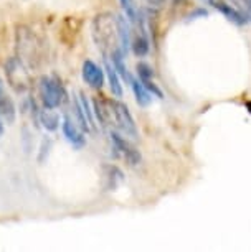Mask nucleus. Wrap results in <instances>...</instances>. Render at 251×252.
I'll return each mask as SVG.
<instances>
[{
	"mask_svg": "<svg viewBox=\"0 0 251 252\" xmlns=\"http://www.w3.org/2000/svg\"><path fill=\"white\" fill-rule=\"evenodd\" d=\"M93 112L103 127L114 124L121 134H124L126 137L137 139L139 135L134 117L124 102L117 101V99H96L93 102Z\"/></svg>",
	"mask_w": 251,
	"mask_h": 252,
	"instance_id": "nucleus-1",
	"label": "nucleus"
},
{
	"mask_svg": "<svg viewBox=\"0 0 251 252\" xmlns=\"http://www.w3.org/2000/svg\"><path fill=\"white\" fill-rule=\"evenodd\" d=\"M93 38L98 48H101L103 55L109 56L112 51L121 50L119 36H117L116 17L111 13H101L93 20Z\"/></svg>",
	"mask_w": 251,
	"mask_h": 252,
	"instance_id": "nucleus-2",
	"label": "nucleus"
},
{
	"mask_svg": "<svg viewBox=\"0 0 251 252\" xmlns=\"http://www.w3.org/2000/svg\"><path fill=\"white\" fill-rule=\"evenodd\" d=\"M38 94L45 109H58L68 101V93L56 74L41 76L38 83Z\"/></svg>",
	"mask_w": 251,
	"mask_h": 252,
	"instance_id": "nucleus-3",
	"label": "nucleus"
},
{
	"mask_svg": "<svg viewBox=\"0 0 251 252\" xmlns=\"http://www.w3.org/2000/svg\"><path fill=\"white\" fill-rule=\"evenodd\" d=\"M17 58L25 66H36L41 60V41L35 36V33L27 28H18L17 33Z\"/></svg>",
	"mask_w": 251,
	"mask_h": 252,
	"instance_id": "nucleus-4",
	"label": "nucleus"
},
{
	"mask_svg": "<svg viewBox=\"0 0 251 252\" xmlns=\"http://www.w3.org/2000/svg\"><path fill=\"white\" fill-rule=\"evenodd\" d=\"M5 74L10 86L17 93H25L30 88V76H28L27 66L17 56H13L5 63Z\"/></svg>",
	"mask_w": 251,
	"mask_h": 252,
	"instance_id": "nucleus-5",
	"label": "nucleus"
},
{
	"mask_svg": "<svg viewBox=\"0 0 251 252\" xmlns=\"http://www.w3.org/2000/svg\"><path fill=\"white\" fill-rule=\"evenodd\" d=\"M111 144H112V150H114V154L122 157V158H124L131 166L141 163L139 150H137L136 147L126 139V137H122L121 134H117V132H111Z\"/></svg>",
	"mask_w": 251,
	"mask_h": 252,
	"instance_id": "nucleus-6",
	"label": "nucleus"
},
{
	"mask_svg": "<svg viewBox=\"0 0 251 252\" xmlns=\"http://www.w3.org/2000/svg\"><path fill=\"white\" fill-rule=\"evenodd\" d=\"M81 78L89 88L101 89L104 86V79H106V73L101 66H98L94 61L86 60L81 68Z\"/></svg>",
	"mask_w": 251,
	"mask_h": 252,
	"instance_id": "nucleus-7",
	"label": "nucleus"
},
{
	"mask_svg": "<svg viewBox=\"0 0 251 252\" xmlns=\"http://www.w3.org/2000/svg\"><path fill=\"white\" fill-rule=\"evenodd\" d=\"M205 2L208 3V5H212L213 8H216L221 15H225L226 17V20H230L231 23H235V25H246L250 20H248V17L245 15L243 12L238 10L236 7L233 5H230L228 2H225V0H205Z\"/></svg>",
	"mask_w": 251,
	"mask_h": 252,
	"instance_id": "nucleus-8",
	"label": "nucleus"
},
{
	"mask_svg": "<svg viewBox=\"0 0 251 252\" xmlns=\"http://www.w3.org/2000/svg\"><path fill=\"white\" fill-rule=\"evenodd\" d=\"M61 130H63L65 139L73 147H76V149H81V147H84V144H86V139H84V134H83L84 130L74 122V119H71L68 116V114H66L63 122H61Z\"/></svg>",
	"mask_w": 251,
	"mask_h": 252,
	"instance_id": "nucleus-9",
	"label": "nucleus"
},
{
	"mask_svg": "<svg viewBox=\"0 0 251 252\" xmlns=\"http://www.w3.org/2000/svg\"><path fill=\"white\" fill-rule=\"evenodd\" d=\"M0 117L3 119V122L13 124L17 119V107L13 102L12 96L7 91V86L3 84V81L0 79Z\"/></svg>",
	"mask_w": 251,
	"mask_h": 252,
	"instance_id": "nucleus-10",
	"label": "nucleus"
},
{
	"mask_svg": "<svg viewBox=\"0 0 251 252\" xmlns=\"http://www.w3.org/2000/svg\"><path fill=\"white\" fill-rule=\"evenodd\" d=\"M116 27H117V36H119V45H121V51L127 56L131 50V25L129 20L121 15L116 17Z\"/></svg>",
	"mask_w": 251,
	"mask_h": 252,
	"instance_id": "nucleus-11",
	"label": "nucleus"
},
{
	"mask_svg": "<svg viewBox=\"0 0 251 252\" xmlns=\"http://www.w3.org/2000/svg\"><path fill=\"white\" fill-rule=\"evenodd\" d=\"M104 73H106L108 83H109V89L112 93V96L116 97H122V84H121V76L116 71V68L112 66L109 58H104Z\"/></svg>",
	"mask_w": 251,
	"mask_h": 252,
	"instance_id": "nucleus-12",
	"label": "nucleus"
},
{
	"mask_svg": "<svg viewBox=\"0 0 251 252\" xmlns=\"http://www.w3.org/2000/svg\"><path fill=\"white\" fill-rule=\"evenodd\" d=\"M124 180V175L116 165L103 166V183L106 189H116V187Z\"/></svg>",
	"mask_w": 251,
	"mask_h": 252,
	"instance_id": "nucleus-13",
	"label": "nucleus"
},
{
	"mask_svg": "<svg viewBox=\"0 0 251 252\" xmlns=\"http://www.w3.org/2000/svg\"><path fill=\"white\" fill-rule=\"evenodd\" d=\"M129 86L132 89V93H134V97H136L137 104H139L141 107H147L149 104L152 102L154 96L147 91V89H145V86L141 83L139 78H132L131 83H129Z\"/></svg>",
	"mask_w": 251,
	"mask_h": 252,
	"instance_id": "nucleus-14",
	"label": "nucleus"
},
{
	"mask_svg": "<svg viewBox=\"0 0 251 252\" xmlns=\"http://www.w3.org/2000/svg\"><path fill=\"white\" fill-rule=\"evenodd\" d=\"M38 124H41L43 129H46L48 132H55V130H58V127H60V116L56 112H53V109L43 107V111H40Z\"/></svg>",
	"mask_w": 251,
	"mask_h": 252,
	"instance_id": "nucleus-15",
	"label": "nucleus"
},
{
	"mask_svg": "<svg viewBox=\"0 0 251 252\" xmlns=\"http://www.w3.org/2000/svg\"><path fill=\"white\" fill-rule=\"evenodd\" d=\"M122 10H124L126 18L129 20V23H136V20L141 15V8L137 7L136 0H119Z\"/></svg>",
	"mask_w": 251,
	"mask_h": 252,
	"instance_id": "nucleus-16",
	"label": "nucleus"
},
{
	"mask_svg": "<svg viewBox=\"0 0 251 252\" xmlns=\"http://www.w3.org/2000/svg\"><path fill=\"white\" fill-rule=\"evenodd\" d=\"M136 71H137V78L141 81H145V79H154V69L152 66L144 63V61H141V63H137L136 66Z\"/></svg>",
	"mask_w": 251,
	"mask_h": 252,
	"instance_id": "nucleus-17",
	"label": "nucleus"
},
{
	"mask_svg": "<svg viewBox=\"0 0 251 252\" xmlns=\"http://www.w3.org/2000/svg\"><path fill=\"white\" fill-rule=\"evenodd\" d=\"M233 2L236 3V5H240V8L243 10V13L251 22V0H233Z\"/></svg>",
	"mask_w": 251,
	"mask_h": 252,
	"instance_id": "nucleus-18",
	"label": "nucleus"
},
{
	"mask_svg": "<svg viewBox=\"0 0 251 252\" xmlns=\"http://www.w3.org/2000/svg\"><path fill=\"white\" fill-rule=\"evenodd\" d=\"M208 15V12L205 10V8H195L190 15L187 17V20H197V18H205Z\"/></svg>",
	"mask_w": 251,
	"mask_h": 252,
	"instance_id": "nucleus-19",
	"label": "nucleus"
},
{
	"mask_svg": "<svg viewBox=\"0 0 251 252\" xmlns=\"http://www.w3.org/2000/svg\"><path fill=\"white\" fill-rule=\"evenodd\" d=\"M147 5H150V7H162L167 0H144Z\"/></svg>",
	"mask_w": 251,
	"mask_h": 252,
	"instance_id": "nucleus-20",
	"label": "nucleus"
},
{
	"mask_svg": "<svg viewBox=\"0 0 251 252\" xmlns=\"http://www.w3.org/2000/svg\"><path fill=\"white\" fill-rule=\"evenodd\" d=\"M3 134V119L0 117V135Z\"/></svg>",
	"mask_w": 251,
	"mask_h": 252,
	"instance_id": "nucleus-21",
	"label": "nucleus"
}]
</instances>
